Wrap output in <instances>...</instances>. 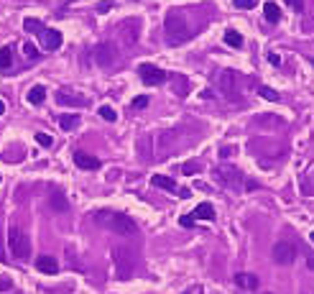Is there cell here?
I'll return each instance as SVG.
<instances>
[{"label": "cell", "mask_w": 314, "mask_h": 294, "mask_svg": "<svg viewBox=\"0 0 314 294\" xmlns=\"http://www.w3.org/2000/svg\"><path fill=\"white\" fill-rule=\"evenodd\" d=\"M110 8H113V3H110V0H105V3H100V8H97V10H100V13H107Z\"/></svg>", "instance_id": "836d02e7"}, {"label": "cell", "mask_w": 314, "mask_h": 294, "mask_svg": "<svg viewBox=\"0 0 314 294\" xmlns=\"http://www.w3.org/2000/svg\"><path fill=\"white\" fill-rule=\"evenodd\" d=\"M13 289V279L8 274H0V292H10Z\"/></svg>", "instance_id": "83f0119b"}, {"label": "cell", "mask_w": 314, "mask_h": 294, "mask_svg": "<svg viewBox=\"0 0 314 294\" xmlns=\"http://www.w3.org/2000/svg\"><path fill=\"white\" fill-rule=\"evenodd\" d=\"M258 5V0H235V8H243V10H253Z\"/></svg>", "instance_id": "f546056e"}, {"label": "cell", "mask_w": 314, "mask_h": 294, "mask_svg": "<svg viewBox=\"0 0 314 294\" xmlns=\"http://www.w3.org/2000/svg\"><path fill=\"white\" fill-rule=\"evenodd\" d=\"M59 126L62 131H74L80 126V115H59Z\"/></svg>", "instance_id": "44dd1931"}, {"label": "cell", "mask_w": 314, "mask_h": 294, "mask_svg": "<svg viewBox=\"0 0 314 294\" xmlns=\"http://www.w3.org/2000/svg\"><path fill=\"white\" fill-rule=\"evenodd\" d=\"M215 177H217V182L225 184L228 189H235V192H238V189L243 187V174H240L235 166H217V169H215Z\"/></svg>", "instance_id": "277c9868"}, {"label": "cell", "mask_w": 314, "mask_h": 294, "mask_svg": "<svg viewBox=\"0 0 314 294\" xmlns=\"http://www.w3.org/2000/svg\"><path fill=\"white\" fill-rule=\"evenodd\" d=\"M3 113H5V103H3V100H0V115H3Z\"/></svg>", "instance_id": "8d00e7d4"}, {"label": "cell", "mask_w": 314, "mask_h": 294, "mask_svg": "<svg viewBox=\"0 0 314 294\" xmlns=\"http://www.w3.org/2000/svg\"><path fill=\"white\" fill-rule=\"evenodd\" d=\"M95 220L103 225V228H107V230H113V233H118V235H136L138 233V225H136V220L130 218V215H126V212H110V210H100L97 215H95Z\"/></svg>", "instance_id": "7a4b0ae2"}, {"label": "cell", "mask_w": 314, "mask_h": 294, "mask_svg": "<svg viewBox=\"0 0 314 294\" xmlns=\"http://www.w3.org/2000/svg\"><path fill=\"white\" fill-rule=\"evenodd\" d=\"M41 41H43V46H46L49 51H57L64 39H62V33L57 28H43L41 31Z\"/></svg>", "instance_id": "8fae6325"}, {"label": "cell", "mask_w": 314, "mask_h": 294, "mask_svg": "<svg viewBox=\"0 0 314 294\" xmlns=\"http://www.w3.org/2000/svg\"><path fill=\"white\" fill-rule=\"evenodd\" d=\"M23 54H26V59H39V51H36V46L33 44H23Z\"/></svg>", "instance_id": "f1b7e54d"}, {"label": "cell", "mask_w": 314, "mask_h": 294, "mask_svg": "<svg viewBox=\"0 0 314 294\" xmlns=\"http://www.w3.org/2000/svg\"><path fill=\"white\" fill-rule=\"evenodd\" d=\"M36 143H39V146H43V149H49V146L54 143V138H51L49 133H36Z\"/></svg>", "instance_id": "484cf974"}, {"label": "cell", "mask_w": 314, "mask_h": 294, "mask_svg": "<svg viewBox=\"0 0 314 294\" xmlns=\"http://www.w3.org/2000/svg\"><path fill=\"white\" fill-rule=\"evenodd\" d=\"M115 46H110V44H103V46H97V62L103 67H110L115 64Z\"/></svg>", "instance_id": "4fadbf2b"}, {"label": "cell", "mask_w": 314, "mask_h": 294, "mask_svg": "<svg viewBox=\"0 0 314 294\" xmlns=\"http://www.w3.org/2000/svg\"><path fill=\"white\" fill-rule=\"evenodd\" d=\"M74 164L80 169H100V159H95V156H89L87 151H74Z\"/></svg>", "instance_id": "7c38bea8"}, {"label": "cell", "mask_w": 314, "mask_h": 294, "mask_svg": "<svg viewBox=\"0 0 314 294\" xmlns=\"http://www.w3.org/2000/svg\"><path fill=\"white\" fill-rule=\"evenodd\" d=\"M13 64V54H10V46H0V69H8Z\"/></svg>", "instance_id": "603a6c76"}, {"label": "cell", "mask_w": 314, "mask_h": 294, "mask_svg": "<svg viewBox=\"0 0 314 294\" xmlns=\"http://www.w3.org/2000/svg\"><path fill=\"white\" fill-rule=\"evenodd\" d=\"M146 105H148V95H141L133 100V108H146Z\"/></svg>", "instance_id": "1f68e13d"}, {"label": "cell", "mask_w": 314, "mask_h": 294, "mask_svg": "<svg viewBox=\"0 0 314 294\" xmlns=\"http://www.w3.org/2000/svg\"><path fill=\"white\" fill-rule=\"evenodd\" d=\"M261 95H263L266 100H273V103H278V92H276V90H271V87H266V85H261Z\"/></svg>", "instance_id": "4316f807"}, {"label": "cell", "mask_w": 314, "mask_h": 294, "mask_svg": "<svg viewBox=\"0 0 314 294\" xmlns=\"http://www.w3.org/2000/svg\"><path fill=\"white\" fill-rule=\"evenodd\" d=\"M189 218L192 220H215V207H212L209 202H199Z\"/></svg>", "instance_id": "5bb4252c"}, {"label": "cell", "mask_w": 314, "mask_h": 294, "mask_svg": "<svg viewBox=\"0 0 314 294\" xmlns=\"http://www.w3.org/2000/svg\"><path fill=\"white\" fill-rule=\"evenodd\" d=\"M8 251L16 261H28L31 256V241L28 235L21 230V228H10L8 230Z\"/></svg>", "instance_id": "3957f363"}, {"label": "cell", "mask_w": 314, "mask_h": 294, "mask_svg": "<svg viewBox=\"0 0 314 294\" xmlns=\"http://www.w3.org/2000/svg\"><path fill=\"white\" fill-rule=\"evenodd\" d=\"M57 103H59V105H72V108H84L87 100H84V97L66 95V92H57Z\"/></svg>", "instance_id": "e0dca14e"}, {"label": "cell", "mask_w": 314, "mask_h": 294, "mask_svg": "<svg viewBox=\"0 0 314 294\" xmlns=\"http://www.w3.org/2000/svg\"><path fill=\"white\" fill-rule=\"evenodd\" d=\"M115 274H118V279L133 276V256L128 248H115Z\"/></svg>", "instance_id": "8992f818"}, {"label": "cell", "mask_w": 314, "mask_h": 294, "mask_svg": "<svg viewBox=\"0 0 314 294\" xmlns=\"http://www.w3.org/2000/svg\"><path fill=\"white\" fill-rule=\"evenodd\" d=\"M263 16H266L268 23H278V21H281V10H278L276 3L268 0V3H263Z\"/></svg>", "instance_id": "ac0fdd59"}, {"label": "cell", "mask_w": 314, "mask_h": 294, "mask_svg": "<svg viewBox=\"0 0 314 294\" xmlns=\"http://www.w3.org/2000/svg\"><path fill=\"white\" fill-rule=\"evenodd\" d=\"M309 269H312V271H314V256H312V258H309Z\"/></svg>", "instance_id": "74e56055"}, {"label": "cell", "mask_w": 314, "mask_h": 294, "mask_svg": "<svg viewBox=\"0 0 314 294\" xmlns=\"http://www.w3.org/2000/svg\"><path fill=\"white\" fill-rule=\"evenodd\" d=\"M286 3H289L291 8H294L296 13H301V10H304V0H286Z\"/></svg>", "instance_id": "d6a6232c"}, {"label": "cell", "mask_w": 314, "mask_h": 294, "mask_svg": "<svg viewBox=\"0 0 314 294\" xmlns=\"http://www.w3.org/2000/svg\"><path fill=\"white\" fill-rule=\"evenodd\" d=\"M43 97H46V90H43L41 85H36V87H31V90H28V103H31V105L43 103Z\"/></svg>", "instance_id": "ffe728a7"}, {"label": "cell", "mask_w": 314, "mask_h": 294, "mask_svg": "<svg viewBox=\"0 0 314 294\" xmlns=\"http://www.w3.org/2000/svg\"><path fill=\"white\" fill-rule=\"evenodd\" d=\"M189 90H192V82H189V77L174 72V74H171V95H176V97H187Z\"/></svg>", "instance_id": "30bf717a"}, {"label": "cell", "mask_w": 314, "mask_h": 294, "mask_svg": "<svg viewBox=\"0 0 314 294\" xmlns=\"http://www.w3.org/2000/svg\"><path fill=\"white\" fill-rule=\"evenodd\" d=\"M138 74H141V80L146 82V85H164L166 82V77H169V74H166L164 69H159V67H153V64H141L138 67Z\"/></svg>", "instance_id": "52a82bcc"}, {"label": "cell", "mask_w": 314, "mask_h": 294, "mask_svg": "<svg viewBox=\"0 0 314 294\" xmlns=\"http://www.w3.org/2000/svg\"><path fill=\"white\" fill-rule=\"evenodd\" d=\"M309 241H312V243H314V233H312V235H309Z\"/></svg>", "instance_id": "f35d334b"}, {"label": "cell", "mask_w": 314, "mask_h": 294, "mask_svg": "<svg viewBox=\"0 0 314 294\" xmlns=\"http://www.w3.org/2000/svg\"><path fill=\"white\" fill-rule=\"evenodd\" d=\"M36 269L41 271V274H57L59 264H57V258H51V256H39L36 258Z\"/></svg>", "instance_id": "9a60e30c"}, {"label": "cell", "mask_w": 314, "mask_h": 294, "mask_svg": "<svg viewBox=\"0 0 314 294\" xmlns=\"http://www.w3.org/2000/svg\"><path fill=\"white\" fill-rule=\"evenodd\" d=\"M225 44H228V46H235V49H240V46H243V36H240L238 31H232V28H230V31L225 33Z\"/></svg>", "instance_id": "7402d4cb"}, {"label": "cell", "mask_w": 314, "mask_h": 294, "mask_svg": "<svg viewBox=\"0 0 314 294\" xmlns=\"http://www.w3.org/2000/svg\"><path fill=\"white\" fill-rule=\"evenodd\" d=\"M182 172L192 177V174H197V172H199V164H194V161H187V164L182 166Z\"/></svg>", "instance_id": "4dcf8cb0"}, {"label": "cell", "mask_w": 314, "mask_h": 294, "mask_svg": "<svg viewBox=\"0 0 314 294\" xmlns=\"http://www.w3.org/2000/svg\"><path fill=\"white\" fill-rule=\"evenodd\" d=\"M268 62H271V64H281V56H278V54H268Z\"/></svg>", "instance_id": "e575fe53"}, {"label": "cell", "mask_w": 314, "mask_h": 294, "mask_svg": "<svg viewBox=\"0 0 314 294\" xmlns=\"http://www.w3.org/2000/svg\"><path fill=\"white\" fill-rule=\"evenodd\" d=\"M23 28H26L28 33H39V36H41L43 23H41V21H36V18H26V21H23Z\"/></svg>", "instance_id": "cb8c5ba5"}, {"label": "cell", "mask_w": 314, "mask_h": 294, "mask_svg": "<svg viewBox=\"0 0 314 294\" xmlns=\"http://www.w3.org/2000/svg\"><path fill=\"white\" fill-rule=\"evenodd\" d=\"M0 261H5V251H3V246H0Z\"/></svg>", "instance_id": "d590c367"}, {"label": "cell", "mask_w": 314, "mask_h": 294, "mask_svg": "<svg viewBox=\"0 0 314 294\" xmlns=\"http://www.w3.org/2000/svg\"><path fill=\"white\" fill-rule=\"evenodd\" d=\"M164 31H166V44L169 46H182L192 39V28L187 23V16L182 10H169L164 16Z\"/></svg>", "instance_id": "6da1fadb"}, {"label": "cell", "mask_w": 314, "mask_h": 294, "mask_svg": "<svg viewBox=\"0 0 314 294\" xmlns=\"http://www.w3.org/2000/svg\"><path fill=\"white\" fill-rule=\"evenodd\" d=\"M220 90H222V95H228L232 100V95H238V72H222L220 74Z\"/></svg>", "instance_id": "ba28073f"}, {"label": "cell", "mask_w": 314, "mask_h": 294, "mask_svg": "<svg viewBox=\"0 0 314 294\" xmlns=\"http://www.w3.org/2000/svg\"><path fill=\"white\" fill-rule=\"evenodd\" d=\"M151 182H153V187H159V189H166V192H179L182 197H187V195H189L187 189H179V184L174 182L171 177H166V174H153V177H151Z\"/></svg>", "instance_id": "9c48e42d"}, {"label": "cell", "mask_w": 314, "mask_h": 294, "mask_svg": "<svg viewBox=\"0 0 314 294\" xmlns=\"http://www.w3.org/2000/svg\"><path fill=\"white\" fill-rule=\"evenodd\" d=\"M100 118L107 120V123H115V120H118V113L110 108V105H103V108H100Z\"/></svg>", "instance_id": "d4e9b609"}, {"label": "cell", "mask_w": 314, "mask_h": 294, "mask_svg": "<svg viewBox=\"0 0 314 294\" xmlns=\"http://www.w3.org/2000/svg\"><path fill=\"white\" fill-rule=\"evenodd\" d=\"M312 67H314V59H312Z\"/></svg>", "instance_id": "ab89813d"}, {"label": "cell", "mask_w": 314, "mask_h": 294, "mask_svg": "<svg viewBox=\"0 0 314 294\" xmlns=\"http://www.w3.org/2000/svg\"><path fill=\"white\" fill-rule=\"evenodd\" d=\"M49 207L54 212H69V200H66L62 192H54V195L49 197Z\"/></svg>", "instance_id": "2e32d148"}, {"label": "cell", "mask_w": 314, "mask_h": 294, "mask_svg": "<svg viewBox=\"0 0 314 294\" xmlns=\"http://www.w3.org/2000/svg\"><path fill=\"white\" fill-rule=\"evenodd\" d=\"M235 284L243 287V289H255L258 287V279L253 274H238V276H235Z\"/></svg>", "instance_id": "d6986e66"}, {"label": "cell", "mask_w": 314, "mask_h": 294, "mask_svg": "<svg viewBox=\"0 0 314 294\" xmlns=\"http://www.w3.org/2000/svg\"><path fill=\"white\" fill-rule=\"evenodd\" d=\"M271 256L278 266H289V264H294V258H296V246L291 241H278V243H273Z\"/></svg>", "instance_id": "5b68a950"}]
</instances>
